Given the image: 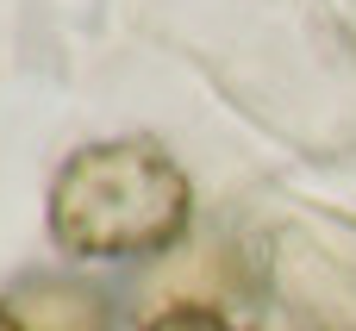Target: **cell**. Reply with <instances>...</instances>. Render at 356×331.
<instances>
[{
	"mask_svg": "<svg viewBox=\"0 0 356 331\" xmlns=\"http://www.w3.org/2000/svg\"><path fill=\"white\" fill-rule=\"evenodd\" d=\"M0 331H31V325L19 319V307H6V300H0Z\"/></svg>",
	"mask_w": 356,
	"mask_h": 331,
	"instance_id": "cell-3",
	"label": "cell"
},
{
	"mask_svg": "<svg viewBox=\"0 0 356 331\" xmlns=\"http://www.w3.org/2000/svg\"><path fill=\"white\" fill-rule=\"evenodd\" d=\"M144 331H250V325H232V319L213 313V307H163Z\"/></svg>",
	"mask_w": 356,
	"mask_h": 331,
	"instance_id": "cell-2",
	"label": "cell"
},
{
	"mask_svg": "<svg viewBox=\"0 0 356 331\" xmlns=\"http://www.w3.org/2000/svg\"><path fill=\"white\" fill-rule=\"evenodd\" d=\"M44 219L56 250L81 263L163 257L194 219V188L156 138H106L63 156Z\"/></svg>",
	"mask_w": 356,
	"mask_h": 331,
	"instance_id": "cell-1",
	"label": "cell"
}]
</instances>
